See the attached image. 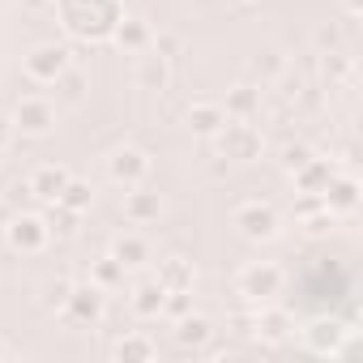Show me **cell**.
I'll return each instance as SVG.
<instances>
[{
    "label": "cell",
    "instance_id": "obj_9",
    "mask_svg": "<svg viewBox=\"0 0 363 363\" xmlns=\"http://www.w3.org/2000/svg\"><path fill=\"white\" fill-rule=\"evenodd\" d=\"M116 39H120V48H133V52H141V48L150 43V26H145V22H137V18H128V22L116 30Z\"/></svg>",
    "mask_w": 363,
    "mask_h": 363
},
{
    "label": "cell",
    "instance_id": "obj_10",
    "mask_svg": "<svg viewBox=\"0 0 363 363\" xmlns=\"http://www.w3.org/2000/svg\"><path fill=\"white\" fill-rule=\"evenodd\" d=\"M69 303L77 308V316H90V320L99 316V291H94V286H82V291H73V295H69Z\"/></svg>",
    "mask_w": 363,
    "mask_h": 363
},
{
    "label": "cell",
    "instance_id": "obj_17",
    "mask_svg": "<svg viewBox=\"0 0 363 363\" xmlns=\"http://www.w3.org/2000/svg\"><path fill=\"white\" fill-rule=\"evenodd\" d=\"M141 82H158L162 86V65L158 60H141V73H137Z\"/></svg>",
    "mask_w": 363,
    "mask_h": 363
},
{
    "label": "cell",
    "instance_id": "obj_14",
    "mask_svg": "<svg viewBox=\"0 0 363 363\" xmlns=\"http://www.w3.org/2000/svg\"><path fill=\"white\" fill-rule=\"evenodd\" d=\"M86 201H90L86 184H73V179H69V184H65V193H60V206H69V210H82Z\"/></svg>",
    "mask_w": 363,
    "mask_h": 363
},
{
    "label": "cell",
    "instance_id": "obj_15",
    "mask_svg": "<svg viewBox=\"0 0 363 363\" xmlns=\"http://www.w3.org/2000/svg\"><path fill=\"white\" fill-rule=\"evenodd\" d=\"M137 312H158L162 308V286H145V291H137Z\"/></svg>",
    "mask_w": 363,
    "mask_h": 363
},
{
    "label": "cell",
    "instance_id": "obj_7",
    "mask_svg": "<svg viewBox=\"0 0 363 363\" xmlns=\"http://www.w3.org/2000/svg\"><path fill=\"white\" fill-rule=\"evenodd\" d=\"M65 184H69V175H65V171H56V167H43V171H35V179H30V189H35L39 197H48V201H60Z\"/></svg>",
    "mask_w": 363,
    "mask_h": 363
},
{
    "label": "cell",
    "instance_id": "obj_16",
    "mask_svg": "<svg viewBox=\"0 0 363 363\" xmlns=\"http://www.w3.org/2000/svg\"><path fill=\"white\" fill-rule=\"evenodd\" d=\"M325 193H333L329 201H333V206H342V210H350V206H354V184H350V179H342V184H333V189H325Z\"/></svg>",
    "mask_w": 363,
    "mask_h": 363
},
{
    "label": "cell",
    "instance_id": "obj_6",
    "mask_svg": "<svg viewBox=\"0 0 363 363\" xmlns=\"http://www.w3.org/2000/svg\"><path fill=\"white\" fill-rule=\"evenodd\" d=\"M9 240H13V248H26V252H35V248H43V240H48V227H43L39 218H18V223L9 227Z\"/></svg>",
    "mask_w": 363,
    "mask_h": 363
},
{
    "label": "cell",
    "instance_id": "obj_13",
    "mask_svg": "<svg viewBox=\"0 0 363 363\" xmlns=\"http://www.w3.org/2000/svg\"><path fill=\"white\" fill-rule=\"evenodd\" d=\"M210 337V325L201 316H189L184 325H179V342H206Z\"/></svg>",
    "mask_w": 363,
    "mask_h": 363
},
{
    "label": "cell",
    "instance_id": "obj_19",
    "mask_svg": "<svg viewBox=\"0 0 363 363\" xmlns=\"http://www.w3.org/2000/svg\"><path fill=\"white\" fill-rule=\"evenodd\" d=\"M5 141H9V124H5V120H0V145H5Z\"/></svg>",
    "mask_w": 363,
    "mask_h": 363
},
{
    "label": "cell",
    "instance_id": "obj_2",
    "mask_svg": "<svg viewBox=\"0 0 363 363\" xmlns=\"http://www.w3.org/2000/svg\"><path fill=\"white\" fill-rule=\"evenodd\" d=\"M65 65H69V52L65 48H39V52L26 56V73L35 82H56L65 73Z\"/></svg>",
    "mask_w": 363,
    "mask_h": 363
},
{
    "label": "cell",
    "instance_id": "obj_3",
    "mask_svg": "<svg viewBox=\"0 0 363 363\" xmlns=\"http://www.w3.org/2000/svg\"><path fill=\"white\" fill-rule=\"evenodd\" d=\"M235 227H240L248 240H269V235L278 231V214H274L269 206H244V210L235 214Z\"/></svg>",
    "mask_w": 363,
    "mask_h": 363
},
{
    "label": "cell",
    "instance_id": "obj_18",
    "mask_svg": "<svg viewBox=\"0 0 363 363\" xmlns=\"http://www.w3.org/2000/svg\"><path fill=\"white\" fill-rule=\"evenodd\" d=\"M231 107H235V111H248V107H252V94H248V90H244V94H235V99H231Z\"/></svg>",
    "mask_w": 363,
    "mask_h": 363
},
{
    "label": "cell",
    "instance_id": "obj_1",
    "mask_svg": "<svg viewBox=\"0 0 363 363\" xmlns=\"http://www.w3.org/2000/svg\"><path fill=\"white\" fill-rule=\"evenodd\" d=\"M107 167H111V179H116V184L133 189V184H141V179H145V171H150V158H145L141 150H116Z\"/></svg>",
    "mask_w": 363,
    "mask_h": 363
},
{
    "label": "cell",
    "instance_id": "obj_12",
    "mask_svg": "<svg viewBox=\"0 0 363 363\" xmlns=\"http://www.w3.org/2000/svg\"><path fill=\"white\" fill-rule=\"evenodd\" d=\"M154 214H158V201H154V197H141V193L128 197V218H133V223H145V218H154Z\"/></svg>",
    "mask_w": 363,
    "mask_h": 363
},
{
    "label": "cell",
    "instance_id": "obj_11",
    "mask_svg": "<svg viewBox=\"0 0 363 363\" xmlns=\"http://www.w3.org/2000/svg\"><path fill=\"white\" fill-rule=\"evenodd\" d=\"M145 261V244L141 240H120L116 244V265H141Z\"/></svg>",
    "mask_w": 363,
    "mask_h": 363
},
{
    "label": "cell",
    "instance_id": "obj_8",
    "mask_svg": "<svg viewBox=\"0 0 363 363\" xmlns=\"http://www.w3.org/2000/svg\"><path fill=\"white\" fill-rule=\"evenodd\" d=\"M189 124H193L197 133H218V128L227 124V111L214 107V103H197V107L189 111Z\"/></svg>",
    "mask_w": 363,
    "mask_h": 363
},
{
    "label": "cell",
    "instance_id": "obj_4",
    "mask_svg": "<svg viewBox=\"0 0 363 363\" xmlns=\"http://www.w3.org/2000/svg\"><path fill=\"white\" fill-rule=\"evenodd\" d=\"M278 286H282V269H274V265H248V269L240 274V291L252 295V299L278 295Z\"/></svg>",
    "mask_w": 363,
    "mask_h": 363
},
{
    "label": "cell",
    "instance_id": "obj_5",
    "mask_svg": "<svg viewBox=\"0 0 363 363\" xmlns=\"http://www.w3.org/2000/svg\"><path fill=\"white\" fill-rule=\"evenodd\" d=\"M13 120H18V128H22V133H48L56 116H52L48 99H22V103H18V111H13Z\"/></svg>",
    "mask_w": 363,
    "mask_h": 363
}]
</instances>
